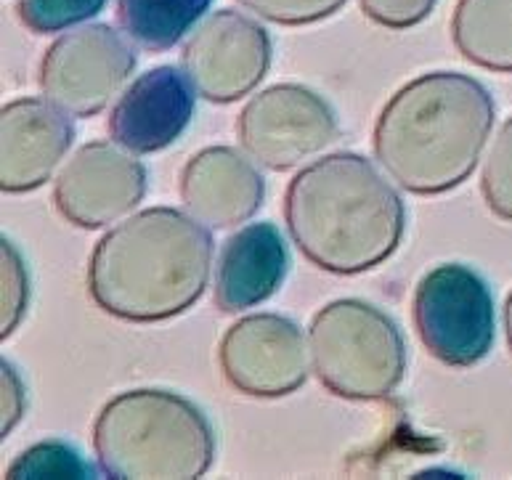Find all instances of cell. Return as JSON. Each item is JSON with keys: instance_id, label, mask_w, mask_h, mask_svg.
<instances>
[{"instance_id": "cell-19", "label": "cell", "mask_w": 512, "mask_h": 480, "mask_svg": "<svg viewBox=\"0 0 512 480\" xmlns=\"http://www.w3.org/2000/svg\"><path fill=\"white\" fill-rule=\"evenodd\" d=\"M107 0H16L19 22L35 35L64 32L99 14Z\"/></svg>"}, {"instance_id": "cell-7", "label": "cell", "mask_w": 512, "mask_h": 480, "mask_svg": "<svg viewBox=\"0 0 512 480\" xmlns=\"http://www.w3.org/2000/svg\"><path fill=\"white\" fill-rule=\"evenodd\" d=\"M136 48L112 24H83L56 38L40 61V91L72 117L107 109L136 69Z\"/></svg>"}, {"instance_id": "cell-6", "label": "cell", "mask_w": 512, "mask_h": 480, "mask_svg": "<svg viewBox=\"0 0 512 480\" xmlns=\"http://www.w3.org/2000/svg\"><path fill=\"white\" fill-rule=\"evenodd\" d=\"M412 316L422 345L446 366L478 364L494 345V295L462 263H441L422 276L414 290Z\"/></svg>"}, {"instance_id": "cell-1", "label": "cell", "mask_w": 512, "mask_h": 480, "mask_svg": "<svg viewBox=\"0 0 512 480\" xmlns=\"http://www.w3.org/2000/svg\"><path fill=\"white\" fill-rule=\"evenodd\" d=\"M213 252V234L192 213L149 207L96 242L88 295L104 313L133 324L176 319L202 298Z\"/></svg>"}, {"instance_id": "cell-17", "label": "cell", "mask_w": 512, "mask_h": 480, "mask_svg": "<svg viewBox=\"0 0 512 480\" xmlns=\"http://www.w3.org/2000/svg\"><path fill=\"white\" fill-rule=\"evenodd\" d=\"M213 0H117V22L138 48L162 54L184 40Z\"/></svg>"}, {"instance_id": "cell-23", "label": "cell", "mask_w": 512, "mask_h": 480, "mask_svg": "<svg viewBox=\"0 0 512 480\" xmlns=\"http://www.w3.org/2000/svg\"><path fill=\"white\" fill-rule=\"evenodd\" d=\"M438 0H359L361 11L380 27L388 30H409L425 22Z\"/></svg>"}, {"instance_id": "cell-3", "label": "cell", "mask_w": 512, "mask_h": 480, "mask_svg": "<svg viewBox=\"0 0 512 480\" xmlns=\"http://www.w3.org/2000/svg\"><path fill=\"white\" fill-rule=\"evenodd\" d=\"M284 223L303 258L329 274L353 276L396 252L406 207L375 162L335 152L292 178L284 191Z\"/></svg>"}, {"instance_id": "cell-24", "label": "cell", "mask_w": 512, "mask_h": 480, "mask_svg": "<svg viewBox=\"0 0 512 480\" xmlns=\"http://www.w3.org/2000/svg\"><path fill=\"white\" fill-rule=\"evenodd\" d=\"M0 385H3V420H0V435L14 433V427L22 422L24 406H27V388H24L22 377L16 372L11 361L3 359L0 364Z\"/></svg>"}, {"instance_id": "cell-5", "label": "cell", "mask_w": 512, "mask_h": 480, "mask_svg": "<svg viewBox=\"0 0 512 480\" xmlns=\"http://www.w3.org/2000/svg\"><path fill=\"white\" fill-rule=\"evenodd\" d=\"M311 369L345 401H383L404 382L406 343L377 305L345 298L324 305L308 329Z\"/></svg>"}, {"instance_id": "cell-14", "label": "cell", "mask_w": 512, "mask_h": 480, "mask_svg": "<svg viewBox=\"0 0 512 480\" xmlns=\"http://www.w3.org/2000/svg\"><path fill=\"white\" fill-rule=\"evenodd\" d=\"M194 115V85L176 67H154L136 77L109 115V136L133 154L168 149Z\"/></svg>"}, {"instance_id": "cell-8", "label": "cell", "mask_w": 512, "mask_h": 480, "mask_svg": "<svg viewBox=\"0 0 512 480\" xmlns=\"http://www.w3.org/2000/svg\"><path fill=\"white\" fill-rule=\"evenodd\" d=\"M239 144L258 165L284 173L324 152L337 138V117L306 85L279 83L247 101L237 117Z\"/></svg>"}, {"instance_id": "cell-12", "label": "cell", "mask_w": 512, "mask_h": 480, "mask_svg": "<svg viewBox=\"0 0 512 480\" xmlns=\"http://www.w3.org/2000/svg\"><path fill=\"white\" fill-rule=\"evenodd\" d=\"M75 141L67 112L48 99H16L0 112V189L24 194L54 176Z\"/></svg>"}, {"instance_id": "cell-10", "label": "cell", "mask_w": 512, "mask_h": 480, "mask_svg": "<svg viewBox=\"0 0 512 480\" xmlns=\"http://www.w3.org/2000/svg\"><path fill=\"white\" fill-rule=\"evenodd\" d=\"M303 329L279 313H253L234 321L218 345L223 380L242 396L284 398L308 380Z\"/></svg>"}, {"instance_id": "cell-9", "label": "cell", "mask_w": 512, "mask_h": 480, "mask_svg": "<svg viewBox=\"0 0 512 480\" xmlns=\"http://www.w3.org/2000/svg\"><path fill=\"white\" fill-rule=\"evenodd\" d=\"M189 83L213 104H234L253 93L271 67V38L253 16L221 8L199 24L181 51Z\"/></svg>"}, {"instance_id": "cell-22", "label": "cell", "mask_w": 512, "mask_h": 480, "mask_svg": "<svg viewBox=\"0 0 512 480\" xmlns=\"http://www.w3.org/2000/svg\"><path fill=\"white\" fill-rule=\"evenodd\" d=\"M239 6L253 11L266 22L282 27H303L337 14L348 0H237Z\"/></svg>"}, {"instance_id": "cell-15", "label": "cell", "mask_w": 512, "mask_h": 480, "mask_svg": "<svg viewBox=\"0 0 512 480\" xmlns=\"http://www.w3.org/2000/svg\"><path fill=\"white\" fill-rule=\"evenodd\" d=\"M290 268V252L274 223H250L231 234L215 266L213 300L223 313L260 305L279 287Z\"/></svg>"}, {"instance_id": "cell-21", "label": "cell", "mask_w": 512, "mask_h": 480, "mask_svg": "<svg viewBox=\"0 0 512 480\" xmlns=\"http://www.w3.org/2000/svg\"><path fill=\"white\" fill-rule=\"evenodd\" d=\"M0 279H3V292H0V337L6 340L22 324L27 305H30L27 263H24L22 252L16 250V244L6 237L0 242Z\"/></svg>"}, {"instance_id": "cell-13", "label": "cell", "mask_w": 512, "mask_h": 480, "mask_svg": "<svg viewBox=\"0 0 512 480\" xmlns=\"http://www.w3.org/2000/svg\"><path fill=\"white\" fill-rule=\"evenodd\" d=\"M186 213L210 229H234L263 205L266 181L250 154L231 146H207L186 162L178 181Z\"/></svg>"}, {"instance_id": "cell-16", "label": "cell", "mask_w": 512, "mask_h": 480, "mask_svg": "<svg viewBox=\"0 0 512 480\" xmlns=\"http://www.w3.org/2000/svg\"><path fill=\"white\" fill-rule=\"evenodd\" d=\"M451 40L475 67L512 75V0H457Z\"/></svg>"}, {"instance_id": "cell-20", "label": "cell", "mask_w": 512, "mask_h": 480, "mask_svg": "<svg viewBox=\"0 0 512 480\" xmlns=\"http://www.w3.org/2000/svg\"><path fill=\"white\" fill-rule=\"evenodd\" d=\"M483 202L491 213L512 223V117L499 128L481 173Z\"/></svg>"}, {"instance_id": "cell-2", "label": "cell", "mask_w": 512, "mask_h": 480, "mask_svg": "<svg viewBox=\"0 0 512 480\" xmlns=\"http://www.w3.org/2000/svg\"><path fill=\"white\" fill-rule=\"evenodd\" d=\"M494 112L491 93L475 77L462 72L414 77L377 117V162L409 194H446L478 168Z\"/></svg>"}, {"instance_id": "cell-18", "label": "cell", "mask_w": 512, "mask_h": 480, "mask_svg": "<svg viewBox=\"0 0 512 480\" xmlns=\"http://www.w3.org/2000/svg\"><path fill=\"white\" fill-rule=\"evenodd\" d=\"M6 475L8 478H93L96 470L67 443L43 441L19 454Z\"/></svg>"}, {"instance_id": "cell-4", "label": "cell", "mask_w": 512, "mask_h": 480, "mask_svg": "<svg viewBox=\"0 0 512 480\" xmlns=\"http://www.w3.org/2000/svg\"><path fill=\"white\" fill-rule=\"evenodd\" d=\"M99 470L120 480H192L213 467L215 433L189 398L170 390H125L93 422Z\"/></svg>"}, {"instance_id": "cell-25", "label": "cell", "mask_w": 512, "mask_h": 480, "mask_svg": "<svg viewBox=\"0 0 512 480\" xmlns=\"http://www.w3.org/2000/svg\"><path fill=\"white\" fill-rule=\"evenodd\" d=\"M505 335H507V345H510V351H512V292L507 295V303H505Z\"/></svg>"}, {"instance_id": "cell-11", "label": "cell", "mask_w": 512, "mask_h": 480, "mask_svg": "<svg viewBox=\"0 0 512 480\" xmlns=\"http://www.w3.org/2000/svg\"><path fill=\"white\" fill-rule=\"evenodd\" d=\"M146 194V168L115 141L80 146L54 181V205L77 229H104L133 213Z\"/></svg>"}]
</instances>
